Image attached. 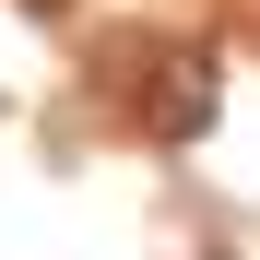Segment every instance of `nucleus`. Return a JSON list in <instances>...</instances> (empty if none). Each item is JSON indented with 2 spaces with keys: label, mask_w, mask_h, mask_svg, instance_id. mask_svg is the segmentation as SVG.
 <instances>
[{
  "label": "nucleus",
  "mask_w": 260,
  "mask_h": 260,
  "mask_svg": "<svg viewBox=\"0 0 260 260\" xmlns=\"http://www.w3.org/2000/svg\"><path fill=\"white\" fill-rule=\"evenodd\" d=\"M130 107H142V130L154 142H201L213 130V107H225V71H213V48H154L142 59V83H130Z\"/></svg>",
  "instance_id": "1"
}]
</instances>
